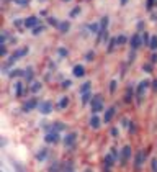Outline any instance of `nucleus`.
I'll return each instance as SVG.
<instances>
[{"mask_svg":"<svg viewBox=\"0 0 157 172\" xmlns=\"http://www.w3.org/2000/svg\"><path fill=\"white\" fill-rule=\"evenodd\" d=\"M151 84H152V80H149V79H144V80H141V82L138 84V87H136V102H138V103L142 102V97H144L146 89H149Z\"/></svg>","mask_w":157,"mask_h":172,"instance_id":"1","label":"nucleus"},{"mask_svg":"<svg viewBox=\"0 0 157 172\" xmlns=\"http://www.w3.org/2000/svg\"><path fill=\"white\" fill-rule=\"evenodd\" d=\"M90 110H92V113L95 115V113H98V111H102V110H105L103 108V98H102V95H93V98H92V102H90Z\"/></svg>","mask_w":157,"mask_h":172,"instance_id":"2","label":"nucleus"},{"mask_svg":"<svg viewBox=\"0 0 157 172\" xmlns=\"http://www.w3.org/2000/svg\"><path fill=\"white\" fill-rule=\"evenodd\" d=\"M59 139H61V135H59V131L54 128H51L49 131H46V135H44V141H46L48 144H56V143H59Z\"/></svg>","mask_w":157,"mask_h":172,"instance_id":"3","label":"nucleus"},{"mask_svg":"<svg viewBox=\"0 0 157 172\" xmlns=\"http://www.w3.org/2000/svg\"><path fill=\"white\" fill-rule=\"evenodd\" d=\"M131 154H132L131 146H124L123 149H121V153H120V164L121 166H126L128 161L131 159Z\"/></svg>","mask_w":157,"mask_h":172,"instance_id":"4","label":"nucleus"},{"mask_svg":"<svg viewBox=\"0 0 157 172\" xmlns=\"http://www.w3.org/2000/svg\"><path fill=\"white\" fill-rule=\"evenodd\" d=\"M38 110H39L41 115H51V113H52V102H51V100L39 102V105H38Z\"/></svg>","mask_w":157,"mask_h":172,"instance_id":"5","label":"nucleus"},{"mask_svg":"<svg viewBox=\"0 0 157 172\" xmlns=\"http://www.w3.org/2000/svg\"><path fill=\"white\" fill-rule=\"evenodd\" d=\"M38 105H39V102H38L36 98H30V100H26L25 103H23L22 110L25 111V113H30V111L34 110V108H38Z\"/></svg>","mask_w":157,"mask_h":172,"instance_id":"6","label":"nucleus"},{"mask_svg":"<svg viewBox=\"0 0 157 172\" xmlns=\"http://www.w3.org/2000/svg\"><path fill=\"white\" fill-rule=\"evenodd\" d=\"M144 161H146V153L142 149L138 151V153H136V156H134V167H136V171L141 169V166L144 164Z\"/></svg>","mask_w":157,"mask_h":172,"instance_id":"7","label":"nucleus"},{"mask_svg":"<svg viewBox=\"0 0 157 172\" xmlns=\"http://www.w3.org/2000/svg\"><path fill=\"white\" fill-rule=\"evenodd\" d=\"M75 141H77V133H69V135H65L64 138V146L65 147H74L75 146Z\"/></svg>","mask_w":157,"mask_h":172,"instance_id":"8","label":"nucleus"},{"mask_svg":"<svg viewBox=\"0 0 157 172\" xmlns=\"http://www.w3.org/2000/svg\"><path fill=\"white\" fill-rule=\"evenodd\" d=\"M129 44H131V49L132 51H136V49H139V46L142 44V38H141V34H132L131 36V40H129Z\"/></svg>","mask_w":157,"mask_h":172,"instance_id":"9","label":"nucleus"},{"mask_svg":"<svg viewBox=\"0 0 157 172\" xmlns=\"http://www.w3.org/2000/svg\"><path fill=\"white\" fill-rule=\"evenodd\" d=\"M23 25H25V28H34L39 25V20H38V16H28L26 20H23Z\"/></svg>","mask_w":157,"mask_h":172,"instance_id":"10","label":"nucleus"},{"mask_svg":"<svg viewBox=\"0 0 157 172\" xmlns=\"http://www.w3.org/2000/svg\"><path fill=\"white\" fill-rule=\"evenodd\" d=\"M102 118H98V117H97V115H92V118H90V121H89V125L90 126H92V128L93 129H98L100 128V126H102Z\"/></svg>","mask_w":157,"mask_h":172,"instance_id":"11","label":"nucleus"},{"mask_svg":"<svg viewBox=\"0 0 157 172\" xmlns=\"http://www.w3.org/2000/svg\"><path fill=\"white\" fill-rule=\"evenodd\" d=\"M48 154H49L48 147H41V149L38 151V154H36V161H38V162H43V161H46Z\"/></svg>","mask_w":157,"mask_h":172,"instance_id":"12","label":"nucleus"},{"mask_svg":"<svg viewBox=\"0 0 157 172\" xmlns=\"http://www.w3.org/2000/svg\"><path fill=\"white\" fill-rule=\"evenodd\" d=\"M115 107H110V108H106V111H105V115H103V123H110L111 121V118L115 117Z\"/></svg>","mask_w":157,"mask_h":172,"instance_id":"13","label":"nucleus"},{"mask_svg":"<svg viewBox=\"0 0 157 172\" xmlns=\"http://www.w3.org/2000/svg\"><path fill=\"white\" fill-rule=\"evenodd\" d=\"M115 157L111 156V153L110 154H106V156H105V159H103V162H105V167H106V171H110L111 167H113V164H115Z\"/></svg>","mask_w":157,"mask_h":172,"instance_id":"14","label":"nucleus"},{"mask_svg":"<svg viewBox=\"0 0 157 172\" xmlns=\"http://www.w3.org/2000/svg\"><path fill=\"white\" fill-rule=\"evenodd\" d=\"M72 74H74L75 77H83V76H85V67H83V66H80V64L74 66V69H72Z\"/></svg>","mask_w":157,"mask_h":172,"instance_id":"15","label":"nucleus"},{"mask_svg":"<svg viewBox=\"0 0 157 172\" xmlns=\"http://www.w3.org/2000/svg\"><path fill=\"white\" fill-rule=\"evenodd\" d=\"M33 76H34L33 67H26V69H25V74H23V77H25V80H26L28 84L33 82Z\"/></svg>","mask_w":157,"mask_h":172,"instance_id":"16","label":"nucleus"},{"mask_svg":"<svg viewBox=\"0 0 157 172\" xmlns=\"http://www.w3.org/2000/svg\"><path fill=\"white\" fill-rule=\"evenodd\" d=\"M69 107V97H62L57 103V110H65Z\"/></svg>","mask_w":157,"mask_h":172,"instance_id":"17","label":"nucleus"},{"mask_svg":"<svg viewBox=\"0 0 157 172\" xmlns=\"http://www.w3.org/2000/svg\"><path fill=\"white\" fill-rule=\"evenodd\" d=\"M71 30V22H61L59 23V31L61 33H67Z\"/></svg>","mask_w":157,"mask_h":172,"instance_id":"18","label":"nucleus"},{"mask_svg":"<svg viewBox=\"0 0 157 172\" xmlns=\"http://www.w3.org/2000/svg\"><path fill=\"white\" fill-rule=\"evenodd\" d=\"M90 89H92V82H85V84H82V85H80V89H79L80 95H82V93H85V92H90Z\"/></svg>","mask_w":157,"mask_h":172,"instance_id":"19","label":"nucleus"},{"mask_svg":"<svg viewBox=\"0 0 157 172\" xmlns=\"http://www.w3.org/2000/svg\"><path fill=\"white\" fill-rule=\"evenodd\" d=\"M92 98H93L92 92H85V93H82V103H83V105L90 103V102H92Z\"/></svg>","mask_w":157,"mask_h":172,"instance_id":"20","label":"nucleus"},{"mask_svg":"<svg viewBox=\"0 0 157 172\" xmlns=\"http://www.w3.org/2000/svg\"><path fill=\"white\" fill-rule=\"evenodd\" d=\"M132 98H134V92H132V87H128L126 95H124V102H126V103H129Z\"/></svg>","mask_w":157,"mask_h":172,"instance_id":"21","label":"nucleus"},{"mask_svg":"<svg viewBox=\"0 0 157 172\" xmlns=\"http://www.w3.org/2000/svg\"><path fill=\"white\" fill-rule=\"evenodd\" d=\"M15 95L18 97V98L23 95V84L22 82H16L15 84Z\"/></svg>","mask_w":157,"mask_h":172,"instance_id":"22","label":"nucleus"},{"mask_svg":"<svg viewBox=\"0 0 157 172\" xmlns=\"http://www.w3.org/2000/svg\"><path fill=\"white\" fill-rule=\"evenodd\" d=\"M52 128L57 129V131H64V129L67 128V125H65V123H61V121H54L52 123Z\"/></svg>","mask_w":157,"mask_h":172,"instance_id":"23","label":"nucleus"},{"mask_svg":"<svg viewBox=\"0 0 157 172\" xmlns=\"http://www.w3.org/2000/svg\"><path fill=\"white\" fill-rule=\"evenodd\" d=\"M62 172H74V162L67 161V162L62 166Z\"/></svg>","mask_w":157,"mask_h":172,"instance_id":"24","label":"nucleus"},{"mask_svg":"<svg viewBox=\"0 0 157 172\" xmlns=\"http://www.w3.org/2000/svg\"><path fill=\"white\" fill-rule=\"evenodd\" d=\"M41 87H43V84H41V82H33V85H31V92H33V93H38V92H39V90H41Z\"/></svg>","mask_w":157,"mask_h":172,"instance_id":"25","label":"nucleus"},{"mask_svg":"<svg viewBox=\"0 0 157 172\" xmlns=\"http://www.w3.org/2000/svg\"><path fill=\"white\" fill-rule=\"evenodd\" d=\"M23 74H25V71H22V69H13V71L10 72L8 76L13 79V77H20V76H23Z\"/></svg>","mask_w":157,"mask_h":172,"instance_id":"26","label":"nucleus"},{"mask_svg":"<svg viewBox=\"0 0 157 172\" xmlns=\"http://www.w3.org/2000/svg\"><path fill=\"white\" fill-rule=\"evenodd\" d=\"M49 172H62L61 164H59V162H54V164H52V166L49 167Z\"/></svg>","mask_w":157,"mask_h":172,"instance_id":"27","label":"nucleus"},{"mask_svg":"<svg viewBox=\"0 0 157 172\" xmlns=\"http://www.w3.org/2000/svg\"><path fill=\"white\" fill-rule=\"evenodd\" d=\"M12 166H13V169H15V172H25L23 166H22V164H18L16 161H12Z\"/></svg>","mask_w":157,"mask_h":172,"instance_id":"28","label":"nucleus"},{"mask_svg":"<svg viewBox=\"0 0 157 172\" xmlns=\"http://www.w3.org/2000/svg\"><path fill=\"white\" fill-rule=\"evenodd\" d=\"M48 23L51 25V26H56V28H59V20L57 18H54V16H49V18H48Z\"/></svg>","mask_w":157,"mask_h":172,"instance_id":"29","label":"nucleus"},{"mask_svg":"<svg viewBox=\"0 0 157 172\" xmlns=\"http://www.w3.org/2000/svg\"><path fill=\"white\" fill-rule=\"evenodd\" d=\"M141 38H142V44H144V46H149V43H151V36H149V33H144Z\"/></svg>","mask_w":157,"mask_h":172,"instance_id":"30","label":"nucleus"},{"mask_svg":"<svg viewBox=\"0 0 157 172\" xmlns=\"http://www.w3.org/2000/svg\"><path fill=\"white\" fill-rule=\"evenodd\" d=\"M89 30L92 31V33H97V34H98V31H100V25H98V23H92V25L89 26Z\"/></svg>","mask_w":157,"mask_h":172,"instance_id":"31","label":"nucleus"},{"mask_svg":"<svg viewBox=\"0 0 157 172\" xmlns=\"http://www.w3.org/2000/svg\"><path fill=\"white\" fill-rule=\"evenodd\" d=\"M79 13H80V7H74V8L71 10V13H69V16H71V18H75Z\"/></svg>","mask_w":157,"mask_h":172,"instance_id":"32","label":"nucleus"},{"mask_svg":"<svg viewBox=\"0 0 157 172\" xmlns=\"http://www.w3.org/2000/svg\"><path fill=\"white\" fill-rule=\"evenodd\" d=\"M149 48H151L152 51H156V49H157V36H152V38H151V43H149Z\"/></svg>","mask_w":157,"mask_h":172,"instance_id":"33","label":"nucleus"},{"mask_svg":"<svg viewBox=\"0 0 157 172\" xmlns=\"http://www.w3.org/2000/svg\"><path fill=\"white\" fill-rule=\"evenodd\" d=\"M43 31H44V26H43V25H38V26L33 28V34H34V36H36V34H39V33H43Z\"/></svg>","mask_w":157,"mask_h":172,"instance_id":"34","label":"nucleus"},{"mask_svg":"<svg viewBox=\"0 0 157 172\" xmlns=\"http://www.w3.org/2000/svg\"><path fill=\"white\" fill-rule=\"evenodd\" d=\"M116 44H118V43H116V38H111V40H110V44H108V52H111V51H113Z\"/></svg>","mask_w":157,"mask_h":172,"instance_id":"35","label":"nucleus"},{"mask_svg":"<svg viewBox=\"0 0 157 172\" xmlns=\"http://www.w3.org/2000/svg\"><path fill=\"white\" fill-rule=\"evenodd\" d=\"M128 41V38L124 36V34H120V36H116V43L118 44H124Z\"/></svg>","mask_w":157,"mask_h":172,"instance_id":"36","label":"nucleus"},{"mask_svg":"<svg viewBox=\"0 0 157 172\" xmlns=\"http://www.w3.org/2000/svg\"><path fill=\"white\" fill-rule=\"evenodd\" d=\"M57 52H59V56H61V58H67V54H69V51L65 48H59Z\"/></svg>","mask_w":157,"mask_h":172,"instance_id":"37","label":"nucleus"},{"mask_svg":"<svg viewBox=\"0 0 157 172\" xmlns=\"http://www.w3.org/2000/svg\"><path fill=\"white\" fill-rule=\"evenodd\" d=\"M116 85H118V80H111V82H110V92L111 93H115V90H116Z\"/></svg>","mask_w":157,"mask_h":172,"instance_id":"38","label":"nucleus"},{"mask_svg":"<svg viewBox=\"0 0 157 172\" xmlns=\"http://www.w3.org/2000/svg\"><path fill=\"white\" fill-rule=\"evenodd\" d=\"M151 169H152V172H157V157H152L151 159Z\"/></svg>","mask_w":157,"mask_h":172,"instance_id":"39","label":"nucleus"},{"mask_svg":"<svg viewBox=\"0 0 157 172\" xmlns=\"http://www.w3.org/2000/svg\"><path fill=\"white\" fill-rule=\"evenodd\" d=\"M111 156H113V157H115V159H116V161L120 159V153H118V149H116V147H115V146L111 147Z\"/></svg>","mask_w":157,"mask_h":172,"instance_id":"40","label":"nucleus"},{"mask_svg":"<svg viewBox=\"0 0 157 172\" xmlns=\"http://www.w3.org/2000/svg\"><path fill=\"white\" fill-rule=\"evenodd\" d=\"M93 58H95V52H93V51H89V52L85 54V59H87V61H93Z\"/></svg>","mask_w":157,"mask_h":172,"instance_id":"41","label":"nucleus"},{"mask_svg":"<svg viewBox=\"0 0 157 172\" xmlns=\"http://www.w3.org/2000/svg\"><path fill=\"white\" fill-rule=\"evenodd\" d=\"M142 71L147 72V74H151L152 72V66L151 64H144V66H142Z\"/></svg>","mask_w":157,"mask_h":172,"instance_id":"42","label":"nucleus"},{"mask_svg":"<svg viewBox=\"0 0 157 172\" xmlns=\"http://www.w3.org/2000/svg\"><path fill=\"white\" fill-rule=\"evenodd\" d=\"M110 135L113 136V138H118V135H120V131H118V128H111V129H110Z\"/></svg>","mask_w":157,"mask_h":172,"instance_id":"43","label":"nucleus"},{"mask_svg":"<svg viewBox=\"0 0 157 172\" xmlns=\"http://www.w3.org/2000/svg\"><path fill=\"white\" fill-rule=\"evenodd\" d=\"M152 7H154V0H147V2H146V8L152 10Z\"/></svg>","mask_w":157,"mask_h":172,"instance_id":"44","label":"nucleus"},{"mask_svg":"<svg viewBox=\"0 0 157 172\" xmlns=\"http://www.w3.org/2000/svg\"><path fill=\"white\" fill-rule=\"evenodd\" d=\"M0 54L7 56V46H5V44H0Z\"/></svg>","mask_w":157,"mask_h":172,"instance_id":"45","label":"nucleus"},{"mask_svg":"<svg viewBox=\"0 0 157 172\" xmlns=\"http://www.w3.org/2000/svg\"><path fill=\"white\" fill-rule=\"evenodd\" d=\"M71 80H64V82H62V89H69V87H71Z\"/></svg>","mask_w":157,"mask_h":172,"instance_id":"46","label":"nucleus"},{"mask_svg":"<svg viewBox=\"0 0 157 172\" xmlns=\"http://www.w3.org/2000/svg\"><path fill=\"white\" fill-rule=\"evenodd\" d=\"M15 3H18V5H28V0H13Z\"/></svg>","mask_w":157,"mask_h":172,"instance_id":"47","label":"nucleus"},{"mask_svg":"<svg viewBox=\"0 0 157 172\" xmlns=\"http://www.w3.org/2000/svg\"><path fill=\"white\" fill-rule=\"evenodd\" d=\"M151 87H152V90H154V92H157V80H152Z\"/></svg>","mask_w":157,"mask_h":172,"instance_id":"48","label":"nucleus"},{"mask_svg":"<svg viewBox=\"0 0 157 172\" xmlns=\"http://www.w3.org/2000/svg\"><path fill=\"white\" fill-rule=\"evenodd\" d=\"M151 62H152V64H154V62H157V52H154V54H152V58H151Z\"/></svg>","mask_w":157,"mask_h":172,"instance_id":"49","label":"nucleus"},{"mask_svg":"<svg viewBox=\"0 0 157 172\" xmlns=\"http://www.w3.org/2000/svg\"><path fill=\"white\" fill-rule=\"evenodd\" d=\"M142 26H144V23L139 22V23H138V30H142Z\"/></svg>","mask_w":157,"mask_h":172,"instance_id":"50","label":"nucleus"},{"mask_svg":"<svg viewBox=\"0 0 157 172\" xmlns=\"http://www.w3.org/2000/svg\"><path fill=\"white\" fill-rule=\"evenodd\" d=\"M128 3V0H121V5H126Z\"/></svg>","mask_w":157,"mask_h":172,"instance_id":"51","label":"nucleus"},{"mask_svg":"<svg viewBox=\"0 0 157 172\" xmlns=\"http://www.w3.org/2000/svg\"><path fill=\"white\" fill-rule=\"evenodd\" d=\"M85 172H93L92 169H85Z\"/></svg>","mask_w":157,"mask_h":172,"instance_id":"52","label":"nucleus"},{"mask_svg":"<svg viewBox=\"0 0 157 172\" xmlns=\"http://www.w3.org/2000/svg\"><path fill=\"white\" fill-rule=\"evenodd\" d=\"M61 2H71V0H61Z\"/></svg>","mask_w":157,"mask_h":172,"instance_id":"53","label":"nucleus"}]
</instances>
